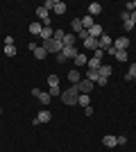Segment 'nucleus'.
Returning <instances> with one entry per match:
<instances>
[{"instance_id": "obj_1", "label": "nucleus", "mask_w": 136, "mask_h": 152, "mask_svg": "<svg viewBox=\"0 0 136 152\" xmlns=\"http://www.w3.org/2000/svg\"><path fill=\"white\" fill-rule=\"evenodd\" d=\"M77 98H79V89H77V84H71V89L61 91V100H64L68 107L77 104Z\"/></svg>"}, {"instance_id": "obj_2", "label": "nucleus", "mask_w": 136, "mask_h": 152, "mask_svg": "<svg viewBox=\"0 0 136 152\" xmlns=\"http://www.w3.org/2000/svg\"><path fill=\"white\" fill-rule=\"evenodd\" d=\"M48 50V55H59V52L64 50V43L61 41H57V39H50V41H45V43H41Z\"/></svg>"}, {"instance_id": "obj_3", "label": "nucleus", "mask_w": 136, "mask_h": 152, "mask_svg": "<svg viewBox=\"0 0 136 152\" xmlns=\"http://www.w3.org/2000/svg\"><path fill=\"white\" fill-rule=\"evenodd\" d=\"M32 95H34V98H39V102L43 104V107H48V104H50V100H52V95H50V93L39 91V89H32Z\"/></svg>"}, {"instance_id": "obj_4", "label": "nucleus", "mask_w": 136, "mask_h": 152, "mask_svg": "<svg viewBox=\"0 0 136 152\" xmlns=\"http://www.w3.org/2000/svg\"><path fill=\"white\" fill-rule=\"evenodd\" d=\"M111 45H113V39H111L109 34H102V37L97 39V48H100V50H104V52H107V50L111 48Z\"/></svg>"}, {"instance_id": "obj_5", "label": "nucleus", "mask_w": 136, "mask_h": 152, "mask_svg": "<svg viewBox=\"0 0 136 152\" xmlns=\"http://www.w3.org/2000/svg\"><path fill=\"white\" fill-rule=\"evenodd\" d=\"M113 48H116V50H127V48H129V39H127V37L113 39Z\"/></svg>"}, {"instance_id": "obj_6", "label": "nucleus", "mask_w": 136, "mask_h": 152, "mask_svg": "<svg viewBox=\"0 0 136 152\" xmlns=\"http://www.w3.org/2000/svg\"><path fill=\"white\" fill-rule=\"evenodd\" d=\"M93 86H95V84L91 82V80H82V82L77 84V89H79V93H86V95H89L91 91H93Z\"/></svg>"}, {"instance_id": "obj_7", "label": "nucleus", "mask_w": 136, "mask_h": 152, "mask_svg": "<svg viewBox=\"0 0 136 152\" xmlns=\"http://www.w3.org/2000/svg\"><path fill=\"white\" fill-rule=\"evenodd\" d=\"M52 37H55V30H52V27H43V30H41V34H39L41 43H45V41H50Z\"/></svg>"}, {"instance_id": "obj_8", "label": "nucleus", "mask_w": 136, "mask_h": 152, "mask_svg": "<svg viewBox=\"0 0 136 152\" xmlns=\"http://www.w3.org/2000/svg\"><path fill=\"white\" fill-rule=\"evenodd\" d=\"M61 43H64V48H68V45H75V43H77V37H75L73 32H66V34H64V41H61Z\"/></svg>"}, {"instance_id": "obj_9", "label": "nucleus", "mask_w": 136, "mask_h": 152, "mask_svg": "<svg viewBox=\"0 0 136 152\" xmlns=\"http://www.w3.org/2000/svg\"><path fill=\"white\" fill-rule=\"evenodd\" d=\"M66 55V59H75L79 55V50H77V45H68V48H64V50H61Z\"/></svg>"}, {"instance_id": "obj_10", "label": "nucleus", "mask_w": 136, "mask_h": 152, "mask_svg": "<svg viewBox=\"0 0 136 152\" xmlns=\"http://www.w3.org/2000/svg\"><path fill=\"white\" fill-rule=\"evenodd\" d=\"M97 73H100V77H104V80H109V77H111V73H113V68H111L109 64H102V66L97 68Z\"/></svg>"}, {"instance_id": "obj_11", "label": "nucleus", "mask_w": 136, "mask_h": 152, "mask_svg": "<svg viewBox=\"0 0 136 152\" xmlns=\"http://www.w3.org/2000/svg\"><path fill=\"white\" fill-rule=\"evenodd\" d=\"M68 82H71V84H79V82H82V75H79L77 68L68 70Z\"/></svg>"}, {"instance_id": "obj_12", "label": "nucleus", "mask_w": 136, "mask_h": 152, "mask_svg": "<svg viewBox=\"0 0 136 152\" xmlns=\"http://www.w3.org/2000/svg\"><path fill=\"white\" fill-rule=\"evenodd\" d=\"M102 143H104V145H107V148H116V145H118V139H116V136H113V134H104Z\"/></svg>"}, {"instance_id": "obj_13", "label": "nucleus", "mask_w": 136, "mask_h": 152, "mask_svg": "<svg viewBox=\"0 0 136 152\" xmlns=\"http://www.w3.org/2000/svg\"><path fill=\"white\" fill-rule=\"evenodd\" d=\"M73 64H75V66H77V68H82V66H86V64H89V57H86L84 52H79L77 57L73 59Z\"/></svg>"}, {"instance_id": "obj_14", "label": "nucleus", "mask_w": 136, "mask_h": 152, "mask_svg": "<svg viewBox=\"0 0 136 152\" xmlns=\"http://www.w3.org/2000/svg\"><path fill=\"white\" fill-rule=\"evenodd\" d=\"M50 118H52V116H50V111H48V109H41L39 114H36V121H39V125H41V123H50Z\"/></svg>"}, {"instance_id": "obj_15", "label": "nucleus", "mask_w": 136, "mask_h": 152, "mask_svg": "<svg viewBox=\"0 0 136 152\" xmlns=\"http://www.w3.org/2000/svg\"><path fill=\"white\" fill-rule=\"evenodd\" d=\"M66 9H68V7H66V2L57 0V2H55V9H52V12H55V14H59V16H64V14H66Z\"/></svg>"}, {"instance_id": "obj_16", "label": "nucleus", "mask_w": 136, "mask_h": 152, "mask_svg": "<svg viewBox=\"0 0 136 152\" xmlns=\"http://www.w3.org/2000/svg\"><path fill=\"white\" fill-rule=\"evenodd\" d=\"M100 12H102V5H100V2H91L89 5V16H97Z\"/></svg>"}, {"instance_id": "obj_17", "label": "nucleus", "mask_w": 136, "mask_h": 152, "mask_svg": "<svg viewBox=\"0 0 136 152\" xmlns=\"http://www.w3.org/2000/svg\"><path fill=\"white\" fill-rule=\"evenodd\" d=\"M125 80H127V82H134V80H136V61L132 64V66H129V70L125 73Z\"/></svg>"}, {"instance_id": "obj_18", "label": "nucleus", "mask_w": 136, "mask_h": 152, "mask_svg": "<svg viewBox=\"0 0 136 152\" xmlns=\"http://www.w3.org/2000/svg\"><path fill=\"white\" fill-rule=\"evenodd\" d=\"M84 80H91L93 84H97V80H100V73H97V70H89V68H86V77H84Z\"/></svg>"}, {"instance_id": "obj_19", "label": "nucleus", "mask_w": 136, "mask_h": 152, "mask_svg": "<svg viewBox=\"0 0 136 152\" xmlns=\"http://www.w3.org/2000/svg\"><path fill=\"white\" fill-rule=\"evenodd\" d=\"M93 25H95V23H93V16H89V14L82 16V27H84V30H91Z\"/></svg>"}, {"instance_id": "obj_20", "label": "nucleus", "mask_w": 136, "mask_h": 152, "mask_svg": "<svg viewBox=\"0 0 136 152\" xmlns=\"http://www.w3.org/2000/svg\"><path fill=\"white\" fill-rule=\"evenodd\" d=\"M71 27H73V34H79V32L84 30V27H82V18H73Z\"/></svg>"}, {"instance_id": "obj_21", "label": "nucleus", "mask_w": 136, "mask_h": 152, "mask_svg": "<svg viewBox=\"0 0 136 152\" xmlns=\"http://www.w3.org/2000/svg\"><path fill=\"white\" fill-rule=\"evenodd\" d=\"M102 34H104V32H102V27H100V25H93L89 30V37H93V39H100Z\"/></svg>"}, {"instance_id": "obj_22", "label": "nucleus", "mask_w": 136, "mask_h": 152, "mask_svg": "<svg viewBox=\"0 0 136 152\" xmlns=\"http://www.w3.org/2000/svg\"><path fill=\"white\" fill-rule=\"evenodd\" d=\"M84 48H86V50H97V39L89 37V39L84 41Z\"/></svg>"}, {"instance_id": "obj_23", "label": "nucleus", "mask_w": 136, "mask_h": 152, "mask_svg": "<svg viewBox=\"0 0 136 152\" xmlns=\"http://www.w3.org/2000/svg\"><path fill=\"white\" fill-rule=\"evenodd\" d=\"M100 66H102V61H100V59H95V57H91L89 64H86V68H89V70H97Z\"/></svg>"}, {"instance_id": "obj_24", "label": "nucleus", "mask_w": 136, "mask_h": 152, "mask_svg": "<svg viewBox=\"0 0 136 152\" xmlns=\"http://www.w3.org/2000/svg\"><path fill=\"white\" fill-rule=\"evenodd\" d=\"M41 30H43V25H41V23H32V25H30V34H32V37H39Z\"/></svg>"}, {"instance_id": "obj_25", "label": "nucleus", "mask_w": 136, "mask_h": 152, "mask_svg": "<svg viewBox=\"0 0 136 152\" xmlns=\"http://www.w3.org/2000/svg\"><path fill=\"white\" fill-rule=\"evenodd\" d=\"M34 57H36V59H45V57H48V50H45L43 45H39V48L34 50Z\"/></svg>"}, {"instance_id": "obj_26", "label": "nucleus", "mask_w": 136, "mask_h": 152, "mask_svg": "<svg viewBox=\"0 0 136 152\" xmlns=\"http://www.w3.org/2000/svg\"><path fill=\"white\" fill-rule=\"evenodd\" d=\"M77 104H82V107H89L91 104V98L86 93H79V98H77Z\"/></svg>"}, {"instance_id": "obj_27", "label": "nucleus", "mask_w": 136, "mask_h": 152, "mask_svg": "<svg viewBox=\"0 0 136 152\" xmlns=\"http://www.w3.org/2000/svg\"><path fill=\"white\" fill-rule=\"evenodd\" d=\"M5 55H7V57H14V55H16V45H5Z\"/></svg>"}, {"instance_id": "obj_28", "label": "nucleus", "mask_w": 136, "mask_h": 152, "mask_svg": "<svg viewBox=\"0 0 136 152\" xmlns=\"http://www.w3.org/2000/svg\"><path fill=\"white\" fill-rule=\"evenodd\" d=\"M116 59H118V61H127V50H118L116 52Z\"/></svg>"}, {"instance_id": "obj_29", "label": "nucleus", "mask_w": 136, "mask_h": 152, "mask_svg": "<svg viewBox=\"0 0 136 152\" xmlns=\"http://www.w3.org/2000/svg\"><path fill=\"white\" fill-rule=\"evenodd\" d=\"M48 84H50V86H59V77L57 75H48Z\"/></svg>"}, {"instance_id": "obj_30", "label": "nucleus", "mask_w": 136, "mask_h": 152, "mask_svg": "<svg viewBox=\"0 0 136 152\" xmlns=\"http://www.w3.org/2000/svg\"><path fill=\"white\" fill-rule=\"evenodd\" d=\"M123 27H125V30H127V32H129V30H134V23H132V18H127V20H123Z\"/></svg>"}, {"instance_id": "obj_31", "label": "nucleus", "mask_w": 136, "mask_h": 152, "mask_svg": "<svg viewBox=\"0 0 136 152\" xmlns=\"http://www.w3.org/2000/svg\"><path fill=\"white\" fill-rule=\"evenodd\" d=\"M64 34H66L64 30H55V37H52V39H57V41H64Z\"/></svg>"}, {"instance_id": "obj_32", "label": "nucleus", "mask_w": 136, "mask_h": 152, "mask_svg": "<svg viewBox=\"0 0 136 152\" xmlns=\"http://www.w3.org/2000/svg\"><path fill=\"white\" fill-rule=\"evenodd\" d=\"M50 95H61V89L59 86H50Z\"/></svg>"}, {"instance_id": "obj_33", "label": "nucleus", "mask_w": 136, "mask_h": 152, "mask_svg": "<svg viewBox=\"0 0 136 152\" xmlns=\"http://www.w3.org/2000/svg\"><path fill=\"white\" fill-rule=\"evenodd\" d=\"M118 139V145H125V143H127V136H125V134H120V136H116Z\"/></svg>"}, {"instance_id": "obj_34", "label": "nucleus", "mask_w": 136, "mask_h": 152, "mask_svg": "<svg viewBox=\"0 0 136 152\" xmlns=\"http://www.w3.org/2000/svg\"><path fill=\"white\" fill-rule=\"evenodd\" d=\"M102 55H104V50H100V48H97V50L93 52V57H95V59H100V61H102Z\"/></svg>"}, {"instance_id": "obj_35", "label": "nucleus", "mask_w": 136, "mask_h": 152, "mask_svg": "<svg viewBox=\"0 0 136 152\" xmlns=\"http://www.w3.org/2000/svg\"><path fill=\"white\" fill-rule=\"evenodd\" d=\"M64 61H68V59H66L64 52H59V55H57V64H64Z\"/></svg>"}, {"instance_id": "obj_36", "label": "nucleus", "mask_w": 136, "mask_h": 152, "mask_svg": "<svg viewBox=\"0 0 136 152\" xmlns=\"http://www.w3.org/2000/svg\"><path fill=\"white\" fill-rule=\"evenodd\" d=\"M84 116H93V107H91V104H89V107H84Z\"/></svg>"}, {"instance_id": "obj_37", "label": "nucleus", "mask_w": 136, "mask_h": 152, "mask_svg": "<svg viewBox=\"0 0 136 152\" xmlns=\"http://www.w3.org/2000/svg\"><path fill=\"white\" fill-rule=\"evenodd\" d=\"M129 18H132V23H134V25H136V9H134V12L129 14Z\"/></svg>"}, {"instance_id": "obj_38", "label": "nucleus", "mask_w": 136, "mask_h": 152, "mask_svg": "<svg viewBox=\"0 0 136 152\" xmlns=\"http://www.w3.org/2000/svg\"><path fill=\"white\" fill-rule=\"evenodd\" d=\"M134 9H136V0H134Z\"/></svg>"}, {"instance_id": "obj_39", "label": "nucleus", "mask_w": 136, "mask_h": 152, "mask_svg": "<svg viewBox=\"0 0 136 152\" xmlns=\"http://www.w3.org/2000/svg\"><path fill=\"white\" fill-rule=\"evenodd\" d=\"M0 114H2V109H0Z\"/></svg>"}]
</instances>
